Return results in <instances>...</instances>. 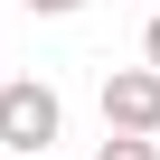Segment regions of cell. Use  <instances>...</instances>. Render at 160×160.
<instances>
[{
	"instance_id": "1",
	"label": "cell",
	"mask_w": 160,
	"mask_h": 160,
	"mask_svg": "<svg viewBox=\"0 0 160 160\" xmlns=\"http://www.w3.org/2000/svg\"><path fill=\"white\" fill-rule=\"evenodd\" d=\"M66 132V104L57 85H38V75H0V141H10L19 160H47V141Z\"/></svg>"
},
{
	"instance_id": "2",
	"label": "cell",
	"mask_w": 160,
	"mask_h": 160,
	"mask_svg": "<svg viewBox=\"0 0 160 160\" xmlns=\"http://www.w3.org/2000/svg\"><path fill=\"white\" fill-rule=\"evenodd\" d=\"M104 132H160V66H113L104 75Z\"/></svg>"
},
{
	"instance_id": "3",
	"label": "cell",
	"mask_w": 160,
	"mask_h": 160,
	"mask_svg": "<svg viewBox=\"0 0 160 160\" xmlns=\"http://www.w3.org/2000/svg\"><path fill=\"white\" fill-rule=\"evenodd\" d=\"M94 160H160V141H151V132H113Z\"/></svg>"
},
{
	"instance_id": "4",
	"label": "cell",
	"mask_w": 160,
	"mask_h": 160,
	"mask_svg": "<svg viewBox=\"0 0 160 160\" xmlns=\"http://www.w3.org/2000/svg\"><path fill=\"white\" fill-rule=\"evenodd\" d=\"M19 10H38V19H75L85 0H19Z\"/></svg>"
},
{
	"instance_id": "5",
	"label": "cell",
	"mask_w": 160,
	"mask_h": 160,
	"mask_svg": "<svg viewBox=\"0 0 160 160\" xmlns=\"http://www.w3.org/2000/svg\"><path fill=\"white\" fill-rule=\"evenodd\" d=\"M141 57H151V66H160V19H151V28H141Z\"/></svg>"
}]
</instances>
